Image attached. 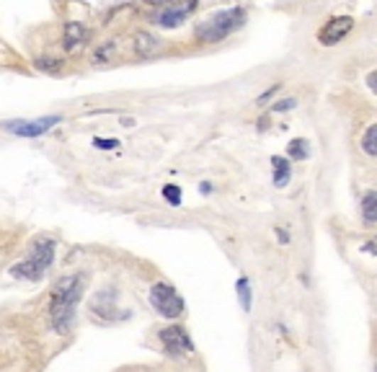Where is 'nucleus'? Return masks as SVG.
Listing matches in <instances>:
<instances>
[{
    "instance_id": "2",
    "label": "nucleus",
    "mask_w": 377,
    "mask_h": 372,
    "mask_svg": "<svg viewBox=\"0 0 377 372\" xmlns=\"http://www.w3.org/2000/svg\"><path fill=\"white\" fill-rule=\"evenodd\" d=\"M246 8L235 6V8H225V11H217V13L207 16L204 21L197 26V39L204 44H214L222 42L225 36H230L233 31H238L246 23Z\"/></svg>"
},
{
    "instance_id": "22",
    "label": "nucleus",
    "mask_w": 377,
    "mask_h": 372,
    "mask_svg": "<svg viewBox=\"0 0 377 372\" xmlns=\"http://www.w3.org/2000/svg\"><path fill=\"white\" fill-rule=\"evenodd\" d=\"M277 91H279V86H271L269 91H266V93H263V96H261V99H258V104H263V101H266V99H271V96H274V93H277Z\"/></svg>"
},
{
    "instance_id": "5",
    "label": "nucleus",
    "mask_w": 377,
    "mask_h": 372,
    "mask_svg": "<svg viewBox=\"0 0 377 372\" xmlns=\"http://www.w3.org/2000/svg\"><path fill=\"white\" fill-rule=\"evenodd\" d=\"M160 344L163 351L173 359H186L194 354V341L184 326H165L160 329Z\"/></svg>"
},
{
    "instance_id": "12",
    "label": "nucleus",
    "mask_w": 377,
    "mask_h": 372,
    "mask_svg": "<svg viewBox=\"0 0 377 372\" xmlns=\"http://www.w3.org/2000/svg\"><path fill=\"white\" fill-rule=\"evenodd\" d=\"M362 220H364V225H367V228L377 222V194L375 192L364 194V199H362Z\"/></svg>"
},
{
    "instance_id": "3",
    "label": "nucleus",
    "mask_w": 377,
    "mask_h": 372,
    "mask_svg": "<svg viewBox=\"0 0 377 372\" xmlns=\"http://www.w3.org/2000/svg\"><path fill=\"white\" fill-rule=\"evenodd\" d=\"M55 261V241L47 236H39L31 244V253L23 261L11 266V274L16 279H26V282H39L47 274V269Z\"/></svg>"
},
{
    "instance_id": "19",
    "label": "nucleus",
    "mask_w": 377,
    "mask_h": 372,
    "mask_svg": "<svg viewBox=\"0 0 377 372\" xmlns=\"http://www.w3.org/2000/svg\"><path fill=\"white\" fill-rule=\"evenodd\" d=\"M93 145H96L99 151H114V148H119V140H104V137H96Z\"/></svg>"
},
{
    "instance_id": "1",
    "label": "nucleus",
    "mask_w": 377,
    "mask_h": 372,
    "mask_svg": "<svg viewBox=\"0 0 377 372\" xmlns=\"http://www.w3.org/2000/svg\"><path fill=\"white\" fill-rule=\"evenodd\" d=\"M86 292V274H65L52 285L50 292V321L58 334H70L75 326L78 302Z\"/></svg>"
},
{
    "instance_id": "6",
    "label": "nucleus",
    "mask_w": 377,
    "mask_h": 372,
    "mask_svg": "<svg viewBox=\"0 0 377 372\" xmlns=\"http://www.w3.org/2000/svg\"><path fill=\"white\" fill-rule=\"evenodd\" d=\"M60 122H62L60 114L42 116V119H8V122H3V129L16 137H42L44 132H50Z\"/></svg>"
},
{
    "instance_id": "9",
    "label": "nucleus",
    "mask_w": 377,
    "mask_h": 372,
    "mask_svg": "<svg viewBox=\"0 0 377 372\" xmlns=\"http://www.w3.org/2000/svg\"><path fill=\"white\" fill-rule=\"evenodd\" d=\"M86 42H88V29L83 26V23L70 21L67 26H65V42H62V47L67 52L78 50L80 44H86Z\"/></svg>"
},
{
    "instance_id": "16",
    "label": "nucleus",
    "mask_w": 377,
    "mask_h": 372,
    "mask_svg": "<svg viewBox=\"0 0 377 372\" xmlns=\"http://www.w3.org/2000/svg\"><path fill=\"white\" fill-rule=\"evenodd\" d=\"M375 140H377V127H375V124H370V127H367V132H364V137H362V151L367 153V155H377Z\"/></svg>"
},
{
    "instance_id": "17",
    "label": "nucleus",
    "mask_w": 377,
    "mask_h": 372,
    "mask_svg": "<svg viewBox=\"0 0 377 372\" xmlns=\"http://www.w3.org/2000/svg\"><path fill=\"white\" fill-rule=\"evenodd\" d=\"M163 197L171 202V207H181V189H178L176 184L163 186Z\"/></svg>"
},
{
    "instance_id": "14",
    "label": "nucleus",
    "mask_w": 377,
    "mask_h": 372,
    "mask_svg": "<svg viewBox=\"0 0 377 372\" xmlns=\"http://www.w3.org/2000/svg\"><path fill=\"white\" fill-rule=\"evenodd\" d=\"M287 155L292 158V160H307L310 158V148H307V140H292L290 148H287Z\"/></svg>"
},
{
    "instance_id": "8",
    "label": "nucleus",
    "mask_w": 377,
    "mask_h": 372,
    "mask_svg": "<svg viewBox=\"0 0 377 372\" xmlns=\"http://www.w3.org/2000/svg\"><path fill=\"white\" fill-rule=\"evenodd\" d=\"M135 52H137V58H143V60L158 58V55L163 52V42H160L155 34H150V31H137Z\"/></svg>"
},
{
    "instance_id": "11",
    "label": "nucleus",
    "mask_w": 377,
    "mask_h": 372,
    "mask_svg": "<svg viewBox=\"0 0 377 372\" xmlns=\"http://www.w3.org/2000/svg\"><path fill=\"white\" fill-rule=\"evenodd\" d=\"M186 11H181V8H160V13L155 16V23L158 26H163V29H176V26H181L186 18Z\"/></svg>"
},
{
    "instance_id": "20",
    "label": "nucleus",
    "mask_w": 377,
    "mask_h": 372,
    "mask_svg": "<svg viewBox=\"0 0 377 372\" xmlns=\"http://www.w3.org/2000/svg\"><path fill=\"white\" fill-rule=\"evenodd\" d=\"M36 67L39 70H50V72H58L60 70V60H36Z\"/></svg>"
},
{
    "instance_id": "15",
    "label": "nucleus",
    "mask_w": 377,
    "mask_h": 372,
    "mask_svg": "<svg viewBox=\"0 0 377 372\" xmlns=\"http://www.w3.org/2000/svg\"><path fill=\"white\" fill-rule=\"evenodd\" d=\"M235 290H238V300H241V308L248 313L251 310V282L246 277L238 279V285H235Z\"/></svg>"
},
{
    "instance_id": "18",
    "label": "nucleus",
    "mask_w": 377,
    "mask_h": 372,
    "mask_svg": "<svg viewBox=\"0 0 377 372\" xmlns=\"http://www.w3.org/2000/svg\"><path fill=\"white\" fill-rule=\"evenodd\" d=\"M295 106H297V101L285 99V101H279V104H274V109H271V111H274V114H282V111H292Z\"/></svg>"
},
{
    "instance_id": "7",
    "label": "nucleus",
    "mask_w": 377,
    "mask_h": 372,
    "mask_svg": "<svg viewBox=\"0 0 377 372\" xmlns=\"http://www.w3.org/2000/svg\"><path fill=\"white\" fill-rule=\"evenodd\" d=\"M354 29V18L351 16H334L323 23V29L318 31V42L323 47H334V44L344 42L349 36V31Z\"/></svg>"
},
{
    "instance_id": "4",
    "label": "nucleus",
    "mask_w": 377,
    "mask_h": 372,
    "mask_svg": "<svg viewBox=\"0 0 377 372\" xmlns=\"http://www.w3.org/2000/svg\"><path fill=\"white\" fill-rule=\"evenodd\" d=\"M148 300L163 318H171L173 321V318H181V315H184V297L176 292V287L173 285H165V282L153 285L148 292Z\"/></svg>"
},
{
    "instance_id": "21",
    "label": "nucleus",
    "mask_w": 377,
    "mask_h": 372,
    "mask_svg": "<svg viewBox=\"0 0 377 372\" xmlns=\"http://www.w3.org/2000/svg\"><path fill=\"white\" fill-rule=\"evenodd\" d=\"M111 50H114L111 44H104V47H101V50L96 52V62H104L106 58H111Z\"/></svg>"
},
{
    "instance_id": "10",
    "label": "nucleus",
    "mask_w": 377,
    "mask_h": 372,
    "mask_svg": "<svg viewBox=\"0 0 377 372\" xmlns=\"http://www.w3.org/2000/svg\"><path fill=\"white\" fill-rule=\"evenodd\" d=\"M290 176H292V165L287 158L282 155H274L271 158V179H274V186H287L290 184Z\"/></svg>"
},
{
    "instance_id": "13",
    "label": "nucleus",
    "mask_w": 377,
    "mask_h": 372,
    "mask_svg": "<svg viewBox=\"0 0 377 372\" xmlns=\"http://www.w3.org/2000/svg\"><path fill=\"white\" fill-rule=\"evenodd\" d=\"M145 3L153 8H181L186 13H192L197 8V0H145Z\"/></svg>"
}]
</instances>
